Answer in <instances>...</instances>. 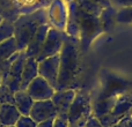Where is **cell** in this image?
Returning a JSON list of instances; mask_svg holds the SVG:
<instances>
[{"mask_svg": "<svg viewBox=\"0 0 132 127\" xmlns=\"http://www.w3.org/2000/svg\"><path fill=\"white\" fill-rule=\"evenodd\" d=\"M63 43H64V34L56 28L50 27L48 35L45 37V41H44V44L42 46L41 51H39L38 56H37L36 60L39 62L45 58L59 55L60 50L63 48Z\"/></svg>", "mask_w": 132, "mask_h": 127, "instance_id": "cell-6", "label": "cell"}, {"mask_svg": "<svg viewBox=\"0 0 132 127\" xmlns=\"http://www.w3.org/2000/svg\"><path fill=\"white\" fill-rule=\"evenodd\" d=\"M13 35H14L13 23L4 20L0 23V43L8 39L9 37H13Z\"/></svg>", "mask_w": 132, "mask_h": 127, "instance_id": "cell-23", "label": "cell"}, {"mask_svg": "<svg viewBox=\"0 0 132 127\" xmlns=\"http://www.w3.org/2000/svg\"><path fill=\"white\" fill-rule=\"evenodd\" d=\"M84 127H103V126L101 125L100 120H98L95 116H93V113H92V116L86 120Z\"/></svg>", "mask_w": 132, "mask_h": 127, "instance_id": "cell-28", "label": "cell"}, {"mask_svg": "<svg viewBox=\"0 0 132 127\" xmlns=\"http://www.w3.org/2000/svg\"><path fill=\"white\" fill-rule=\"evenodd\" d=\"M16 52H19V50L15 38H14V36L9 37L8 39L0 43V62L11 58Z\"/></svg>", "mask_w": 132, "mask_h": 127, "instance_id": "cell-22", "label": "cell"}, {"mask_svg": "<svg viewBox=\"0 0 132 127\" xmlns=\"http://www.w3.org/2000/svg\"><path fill=\"white\" fill-rule=\"evenodd\" d=\"M75 94H77L75 89H65V90L55 91V94L51 97V101L57 110V116L67 117L68 110L74 99Z\"/></svg>", "mask_w": 132, "mask_h": 127, "instance_id": "cell-13", "label": "cell"}, {"mask_svg": "<svg viewBox=\"0 0 132 127\" xmlns=\"http://www.w3.org/2000/svg\"><path fill=\"white\" fill-rule=\"evenodd\" d=\"M79 7L85 12L93 16H100L103 8L110 6L108 0H75Z\"/></svg>", "mask_w": 132, "mask_h": 127, "instance_id": "cell-19", "label": "cell"}, {"mask_svg": "<svg viewBox=\"0 0 132 127\" xmlns=\"http://www.w3.org/2000/svg\"><path fill=\"white\" fill-rule=\"evenodd\" d=\"M44 23H48L46 8H38L30 13L21 14L13 22L14 38L19 51H24L36 30Z\"/></svg>", "mask_w": 132, "mask_h": 127, "instance_id": "cell-2", "label": "cell"}, {"mask_svg": "<svg viewBox=\"0 0 132 127\" xmlns=\"http://www.w3.org/2000/svg\"><path fill=\"white\" fill-rule=\"evenodd\" d=\"M2 83V82H1V77H0V84H1Z\"/></svg>", "mask_w": 132, "mask_h": 127, "instance_id": "cell-35", "label": "cell"}, {"mask_svg": "<svg viewBox=\"0 0 132 127\" xmlns=\"http://www.w3.org/2000/svg\"><path fill=\"white\" fill-rule=\"evenodd\" d=\"M128 127H132V116L130 117V119H129V125Z\"/></svg>", "mask_w": 132, "mask_h": 127, "instance_id": "cell-30", "label": "cell"}, {"mask_svg": "<svg viewBox=\"0 0 132 127\" xmlns=\"http://www.w3.org/2000/svg\"><path fill=\"white\" fill-rule=\"evenodd\" d=\"M116 16H117V8H115V7L111 6V5L102 9L98 19H100L103 32H108V31L114 29L115 24L117 23Z\"/></svg>", "mask_w": 132, "mask_h": 127, "instance_id": "cell-21", "label": "cell"}, {"mask_svg": "<svg viewBox=\"0 0 132 127\" xmlns=\"http://www.w3.org/2000/svg\"><path fill=\"white\" fill-rule=\"evenodd\" d=\"M109 127H121V125H119V123H117V124H115V125L109 126Z\"/></svg>", "mask_w": 132, "mask_h": 127, "instance_id": "cell-31", "label": "cell"}, {"mask_svg": "<svg viewBox=\"0 0 132 127\" xmlns=\"http://www.w3.org/2000/svg\"><path fill=\"white\" fill-rule=\"evenodd\" d=\"M81 52L79 43L64 35V43L59 53V75L56 90L75 89L81 69Z\"/></svg>", "mask_w": 132, "mask_h": 127, "instance_id": "cell-1", "label": "cell"}, {"mask_svg": "<svg viewBox=\"0 0 132 127\" xmlns=\"http://www.w3.org/2000/svg\"><path fill=\"white\" fill-rule=\"evenodd\" d=\"M67 22H66L65 32L66 36L78 42L79 39V25L80 16H81V8L79 7L75 0L67 2Z\"/></svg>", "mask_w": 132, "mask_h": 127, "instance_id": "cell-12", "label": "cell"}, {"mask_svg": "<svg viewBox=\"0 0 132 127\" xmlns=\"http://www.w3.org/2000/svg\"><path fill=\"white\" fill-rule=\"evenodd\" d=\"M4 104H14V93L5 84H0V106ZM15 105V104H14Z\"/></svg>", "mask_w": 132, "mask_h": 127, "instance_id": "cell-24", "label": "cell"}, {"mask_svg": "<svg viewBox=\"0 0 132 127\" xmlns=\"http://www.w3.org/2000/svg\"><path fill=\"white\" fill-rule=\"evenodd\" d=\"M21 15L14 0H0V16L5 21L13 23Z\"/></svg>", "mask_w": 132, "mask_h": 127, "instance_id": "cell-20", "label": "cell"}, {"mask_svg": "<svg viewBox=\"0 0 132 127\" xmlns=\"http://www.w3.org/2000/svg\"><path fill=\"white\" fill-rule=\"evenodd\" d=\"M52 127H68L67 117L57 116L55 118V121H53V126Z\"/></svg>", "mask_w": 132, "mask_h": 127, "instance_id": "cell-27", "label": "cell"}, {"mask_svg": "<svg viewBox=\"0 0 132 127\" xmlns=\"http://www.w3.org/2000/svg\"><path fill=\"white\" fill-rule=\"evenodd\" d=\"M38 75L49 82L51 87L57 88L59 75V55L45 58L38 62Z\"/></svg>", "mask_w": 132, "mask_h": 127, "instance_id": "cell-9", "label": "cell"}, {"mask_svg": "<svg viewBox=\"0 0 132 127\" xmlns=\"http://www.w3.org/2000/svg\"><path fill=\"white\" fill-rule=\"evenodd\" d=\"M68 127H84V126H68Z\"/></svg>", "mask_w": 132, "mask_h": 127, "instance_id": "cell-32", "label": "cell"}, {"mask_svg": "<svg viewBox=\"0 0 132 127\" xmlns=\"http://www.w3.org/2000/svg\"><path fill=\"white\" fill-rule=\"evenodd\" d=\"M26 90L34 101H45L51 99L56 89L51 87L49 82H46L43 77L38 75L30 82Z\"/></svg>", "mask_w": 132, "mask_h": 127, "instance_id": "cell-11", "label": "cell"}, {"mask_svg": "<svg viewBox=\"0 0 132 127\" xmlns=\"http://www.w3.org/2000/svg\"><path fill=\"white\" fill-rule=\"evenodd\" d=\"M65 2H70V1H72V0H64Z\"/></svg>", "mask_w": 132, "mask_h": 127, "instance_id": "cell-33", "label": "cell"}, {"mask_svg": "<svg viewBox=\"0 0 132 127\" xmlns=\"http://www.w3.org/2000/svg\"><path fill=\"white\" fill-rule=\"evenodd\" d=\"M49 29H50V24L49 23H44V24H42L36 30L35 35L30 39L29 44L27 45V48L24 50L27 58H37V56H38L39 51H41L42 46L44 44V41H45V37L48 35Z\"/></svg>", "mask_w": 132, "mask_h": 127, "instance_id": "cell-14", "label": "cell"}, {"mask_svg": "<svg viewBox=\"0 0 132 127\" xmlns=\"http://www.w3.org/2000/svg\"><path fill=\"white\" fill-rule=\"evenodd\" d=\"M117 97H118V95H109L104 96V97H100L97 101L94 102V104L92 103V113H93V116L100 119L101 117L107 114L112 109Z\"/></svg>", "mask_w": 132, "mask_h": 127, "instance_id": "cell-15", "label": "cell"}, {"mask_svg": "<svg viewBox=\"0 0 132 127\" xmlns=\"http://www.w3.org/2000/svg\"><path fill=\"white\" fill-rule=\"evenodd\" d=\"M36 76H38V61L36 60V58H27L22 72L20 90H26L29 83Z\"/></svg>", "mask_w": 132, "mask_h": 127, "instance_id": "cell-16", "label": "cell"}, {"mask_svg": "<svg viewBox=\"0 0 132 127\" xmlns=\"http://www.w3.org/2000/svg\"><path fill=\"white\" fill-rule=\"evenodd\" d=\"M53 121H55V119H49V120L38 123L36 127H52L53 126Z\"/></svg>", "mask_w": 132, "mask_h": 127, "instance_id": "cell-29", "label": "cell"}, {"mask_svg": "<svg viewBox=\"0 0 132 127\" xmlns=\"http://www.w3.org/2000/svg\"><path fill=\"white\" fill-rule=\"evenodd\" d=\"M37 123H35L29 116H21L19 118L18 123L15 124V127H36Z\"/></svg>", "mask_w": 132, "mask_h": 127, "instance_id": "cell-25", "label": "cell"}, {"mask_svg": "<svg viewBox=\"0 0 132 127\" xmlns=\"http://www.w3.org/2000/svg\"><path fill=\"white\" fill-rule=\"evenodd\" d=\"M21 113L14 104H4L0 106V123L5 127L15 126Z\"/></svg>", "mask_w": 132, "mask_h": 127, "instance_id": "cell-17", "label": "cell"}, {"mask_svg": "<svg viewBox=\"0 0 132 127\" xmlns=\"http://www.w3.org/2000/svg\"><path fill=\"white\" fill-rule=\"evenodd\" d=\"M49 5V9H46L48 23L50 27L56 28L63 32L67 22V2L64 0H52Z\"/></svg>", "mask_w": 132, "mask_h": 127, "instance_id": "cell-7", "label": "cell"}, {"mask_svg": "<svg viewBox=\"0 0 132 127\" xmlns=\"http://www.w3.org/2000/svg\"><path fill=\"white\" fill-rule=\"evenodd\" d=\"M34 102L35 101L30 97L27 90H19L14 93V104L21 116H29Z\"/></svg>", "mask_w": 132, "mask_h": 127, "instance_id": "cell-18", "label": "cell"}, {"mask_svg": "<svg viewBox=\"0 0 132 127\" xmlns=\"http://www.w3.org/2000/svg\"><path fill=\"white\" fill-rule=\"evenodd\" d=\"M129 114H132V93L118 95L112 109L98 120L103 127H109L117 124Z\"/></svg>", "mask_w": 132, "mask_h": 127, "instance_id": "cell-5", "label": "cell"}, {"mask_svg": "<svg viewBox=\"0 0 132 127\" xmlns=\"http://www.w3.org/2000/svg\"><path fill=\"white\" fill-rule=\"evenodd\" d=\"M0 127H5V126H4V125H2V124H1V123H0Z\"/></svg>", "mask_w": 132, "mask_h": 127, "instance_id": "cell-34", "label": "cell"}, {"mask_svg": "<svg viewBox=\"0 0 132 127\" xmlns=\"http://www.w3.org/2000/svg\"><path fill=\"white\" fill-rule=\"evenodd\" d=\"M92 116L90 95L86 90H77L67 113L68 126H84Z\"/></svg>", "mask_w": 132, "mask_h": 127, "instance_id": "cell-3", "label": "cell"}, {"mask_svg": "<svg viewBox=\"0 0 132 127\" xmlns=\"http://www.w3.org/2000/svg\"><path fill=\"white\" fill-rule=\"evenodd\" d=\"M103 32L102 25H101L98 16H93L85 13L81 9V16H80V25H79V48L80 52L85 53L89 49L93 41Z\"/></svg>", "mask_w": 132, "mask_h": 127, "instance_id": "cell-4", "label": "cell"}, {"mask_svg": "<svg viewBox=\"0 0 132 127\" xmlns=\"http://www.w3.org/2000/svg\"><path fill=\"white\" fill-rule=\"evenodd\" d=\"M29 117L35 123L38 124L49 119H55L57 117V110L51 99L35 101L30 110Z\"/></svg>", "mask_w": 132, "mask_h": 127, "instance_id": "cell-10", "label": "cell"}, {"mask_svg": "<svg viewBox=\"0 0 132 127\" xmlns=\"http://www.w3.org/2000/svg\"><path fill=\"white\" fill-rule=\"evenodd\" d=\"M111 6L115 8L121 9V8H126V7H132V0H108Z\"/></svg>", "mask_w": 132, "mask_h": 127, "instance_id": "cell-26", "label": "cell"}, {"mask_svg": "<svg viewBox=\"0 0 132 127\" xmlns=\"http://www.w3.org/2000/svg\"><path fill=\"white\" fill-rule=\"evenodd\" d=\"M26 59H27L26 52L20 51L18 57L15 58V60L12 63L8 74L2 80V84L8 87V89H11V91H13V93H16L21 89V79H22V72L23 67H24Z\"/></svg>", "mask_w": 132, "mask_h": 127, "instance_id": "cell-8", "label": "cell"}]
</instances>
